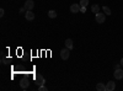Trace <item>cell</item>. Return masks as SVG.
Returning a JSON list of instances; mask_svg holds the SVG:
<instances>
[{
	"instance_id": "6da1fadb",
	"label": "cell",
	"mask_w": 123,
	"mask_h": 91,
	"mask_svg": "<svg viewBox=\"0 0 123 91\" xmlns=\"http://www.w3.org/2000/svg\"><path fill=\"white\" fill-rule=\"evenodd\" d=\"M35 83H36L37 86H41V85H44L46 80L41 74H37V75H35Z\"/></svg>"
},
{
	"instance_id": "7a4b0ae2",
	"label": "cell",
	"mask_w": 123,
	"mask_h": 91,
	"mask_svg": "<svg viewBox=\"0 0 123 91\" xmlns=\"http://www.w3.org/2000/svg\"><path fill=\"white\" fill-rule=\"evenodd\" d=\"M69 55H70V49L69 48H64V49L60 50V57L63 60H67L69 58Z\"/></svg>"
},
{
	"instance_id": "3957f363",
	"label": "cell",
	"mask_w": 123,
	"mask_h": 91,
	"mask_svg": "<svg viewBox=\"0 0 123 91\" xmlns=\"http://www.w3.org/2000/svg\"><path fill=\"white\" fill-rule=\"evenodd\" d=\"M95 18H96V22L97 24H104L105 20H106V16H105V14L97 12V14H95Z\"/></svg>"
},
{
	"instance_id": "277c9868",
	"label": "cell",
	"mask_w": 123,
	"mask_h": 91,
	"mask_svg": "<svg viewBox=\"0 0 123 91\" xmlns=\"http://www.w3.org/2000/svg\"><path fill=\"white\" fill-rule=\"evenodd\" d=\"M113 75H115V78L117 79V80H121V79H123V70L119 68V69H115V73H113Z\"/></svg>"
},
{
	"instance_id": "5b68a950",
	"label": "cell",
	"mask_w": 123,
	"mask_h": 91,
	"mask_svg": "<svg viewBox=\"0 0 123 91\" xmlns=\"http://www.w3.org/2000/svg\"><path fill=\"white\" fill-rule=\"evenodd\" d=\"M25 17L27 21H32V20L35 18V14L32 12V10H27V11L25 12Z\"/></svg>"
},
{
	"instance_id": "8992f818",
	"label": "cell",
	"mask_w": 123,
	"mask_h": 91,
	"mask_svg": "<svg viewBox=\"0 0 123 91\" xmlns=\"http://www.w3.org/2000/svg\"><path fill=\"white\" fill-rule=\"evenodd\" d=\"M80 9H81L80 4H73V5L70 6V11L73 12V14H78L80 11Z\"/></svg>"
},
{
	"instance_id": "52a82bcc",
	"label": "cell",
	"mask_w": 123,
	"mask_h": 91,
	"mask_svg": "<svg viewBox=\"0 0 123 91\" xmlns=\"http://www.w3.org/2000/svg\"><path fill=\"white\" fill-rule=\"evenodd\" d=\"M116 89V83L113 81H108L106 84V91H113Z\"/></svg>"
},
{
	"instance_id": "ba28073f",
	"label": "cell",
	"mask_w": 123,
	"mask_h": 91,
	"mask_svg": "<svg viewBox=\"0 0 123 91\" xmlns=\"http://www.w3.org/2000/svg\"><path fill=\"white\" fill-rule=\"evenodd\" d=\"M33 6H35V3L32 1V0H27V1L25 3V6H24V7H25L26 10H32Z\"/></svg>"
},
{
	"instance_id": "9c48e42d",
	"label": "cell",
	"mask_w": 123,
	"mask_h": 91,
	"mask_svg": "<svg viewBox=\"0 0 123 91\" xmlns=\"http://www.w3.org/2000/svg\"><path fill=\"white\" fill-rule=\"evenodd\" d=\"M65 47H67V48H69V49H73V47H74L73 39H70V38L65 39Z\"/></svg>"
},
{
	"instance_id": "30bf717a",
	"label": "cell",
	"mask_w": 123,
	"mask_h": 91,
	"mask_svg": "<svg viewBox=\"0 0 123 91\" xmlns=\"http://www.w3.org/2000/svg\"><path fill=\"white\" fill-rule=\"evenodd\" d=\"M96 90H98V91H106V85L102 84V83H98L96 85Z\"/></svg>"
},
{
	"instance_id": "8fae6325",
	"label": "cell",
	"mask_w": 123,
	"mask_h": 91,
	"mask_svg": "<svg viewBox=\"0 0 123 91\" xmlns=\"http://www.w3.org/2000/svg\"><path fill=\"white\" fill-rule=\"evenodd\" d=\"M20 86H21L22 89H27V87H28V80L22 79V80H21V83H20Z\"/></svg>"
},
{
	"instance_id": "7c38bea8",
	"label": "cell",
	"mask_w": 123,
	"mask_h": 91,
	"mask_svg": "<svg viewBox=\"0 0 123 91\" xmlns=\"http://www.w3.org/2000/svg\"><path fill=\"white\" fill-rule=\"evenodd\" d=\"M91 11L94 12V14L100 12V6H98V5H96V4H95V5H92V6H91Z\"/></svg>"
},
{
	"instance_id": "4fadbf2b",
	"label": "cell",
	"mask_w": 123,
	"mask_h": 91,
	"mask_svg": "<svg viewBox=\"0 0 123 91\" xmlns=\"http://www.w3.org/2000/svg\"><path fill=\"white\" fill-rule=\"evenodd\" d=\"M48 16H49L50 18L57 17V11H54V10H49V11H48Z\"/></svg>"
},
{
	"instance_id": "5bb4252c",
	"label": "cell",
	"mask_w": 123,
	"mask_h": 91,
	"mask_svg": "<svg viewBox=\"0 0 123 91\" xmlns=\"http://www.w3.org/2000/svg\"><path fill=\"white\" fill-rule=\"evenodd\" d=\"M104 12L106 14V15H111L112 12H111V9L108 7V6H104Z\"/></svg>"
},
{
	"instance_id": "9a60e30c",
	"label": "cell",
	"mask_w": 123,
	"mask_h": 91,
	"mask_svg": "<svg viewBox=\"0 0 123 91\" xmlns=\"http://www.w3.org/2000/svg\"><path fill=\"white\" fill-rule=\"evenodd\" d=\"M87 4H89V0H80V6H87Z\"/></svg>"
},
{
	"instance_id": "2e32d148",
	"label": "cell",
	"mask_w": 123,
	"mask_h": 91,
	"mask_svg": "<svg viewBox=\"0 0 123 91\" xmlns=\"http://www.w3.org/2000/svg\"><path fill=\"white\" fill-rule=\"evenodd\" d=\"M38 91H47V87L44 85H41V86H38Z\"/></svg>"
},
{
	"instance_id": "e0dca14e",
	"label": "cell",
	"mask_w": 123,
	"mask_h": 91,
	"mask_svg": "<svg viewBox=\"0 0 123 91\" xmlns=\"http://www.w3.org/2000/svg\"><path fill=\"white\" fill-rule=\"evenodd\" d=\"M80 12L85 14V12H86V7H85V6H81V9H80Z\"/></svg>"
},
{
	"instance_id": "ac0fdd59",
	"label": "cell",
	"mask_w": 123,
	"mask_h": 91,
	"mask_svg": "<svg viewBox=\"0 0 123 91\" xmlns=\"http://www.w3.org/2000/svg\"><path fill=\"white\" fill-rule=\"evenodd\" d=\"M27 11V10L25 9V7H21V9H20V14H24V12H26Z\"/></svg>"
},
{
	"instance_id": "d6986e66",
	"label": "cell",
	"mask_w": 123,
	"mask_h": 91,
	"mask_svg": "<svg viewBox=\"0 0 123 91\" xmlns=\"http://www.w3.org/2000/svg\"><path fill=\"white\" fill-rule=\"evenodd\" d=\"M5 15V11H4V9H1L0 10V16H4Z\"/></svg>"
},
{
	"instance_id": "ffe728a7",
	"label": "cell",
	"mask_w": 123,
	"mask_h": 91,
	"mask_svg": "<svg viewBox=\"0 0 123 91\" xmlns=\"http://www.w3.org/2000/svg\"><path fill=\"white\" fill-rule=\"evenodd\" d=\"M119 68H121V64H116L115 65V69H119Z\"/></svg>"
},
{
	"instance_id": "44dd1931",
	"label": "cell",
	"mask_w": 123,
	"mask_h": 91,
	"mask_svg": "<svg viewBox=\"0 0 123 91\" xmlns=\"http://www.w3.org/2000/svg\"><path fill=\"white\" fill-rule=\"evenodd\" d=\"M121 65H122V67H123V58H122V59H121Z\"/></svg>"
}]
</instances>
